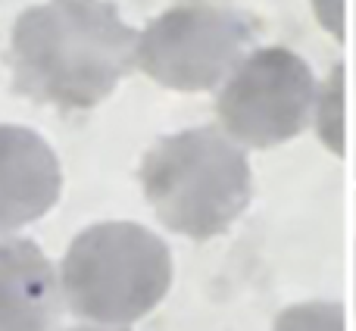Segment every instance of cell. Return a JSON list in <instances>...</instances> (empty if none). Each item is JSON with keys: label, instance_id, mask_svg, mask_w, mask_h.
<instances>
[{"label": "cell", "instance_id": "obj_10", "mask_svg": "<svg viewBox=\"0 0 356 331\" xmlns=\"http://www.w3.org/2000/svg\"><path fill=\"white\" fill-rule=\"evenodd\" d=\"M66 331H125V328H91V325H81V328H66Z\"/></svg>", "mask_w": 356, "mask_h": 331}, {"label": "cell", "instance_id": "obj_3", "mask_svg": "<svg viewBox=\"0 0 356 331\" xmlns=\"http://www.w3.org/2000/svg\"><path fill=\"white\" fill-rule=\"evenodd\" d=\"M60 288L81 319L131 325L169 294L172 253L138 222H97L69 244Z\"/></svg>", "mask_w": 356, "mask_h": 331}, {"label": "cell", "instance_id": "obj_1", "mask_svg": "<svg viewBox=\"0 0 356 331\" xmlns=\"http://www.w3.org/2000/svg\"><path fill=\"white\" fill-rule=\"evenodd\" d=\"M138 31L110 0H47L13 25V91L60 110H91L135 69Z\"/></svg>", "mask_w": 356, "mask_h": 331}, {"label": "cell", "instance_id": "obj_5", "mask_svg": "<svg viewBox=\"0 0 356 331\" xmlns=\"http://www.w3.org/2000/svg\"><path fill=\"white\" fill-rule=\"evenodd\" d=\"M316 104V79L288 47H259L238 63L216 100L222 131L247 147L297 138Z\"/></svg>", "mask_w": 356, "mask_h": 331}, {"label": "cell", "instance_id": "obj_9", "mask_svg": "<svg viewBox=\"0 0 356 331\" xmlns=\"http://www.w3.org/2000/svg\"><path fill=\"white\" fill-rule=\"evenodd\" d=\"M341 79H344V69H334L332 75V85H325V91H322L319 97V131H322V141L332 144L334 154H341L344 150V141H341V135H344V119H341V110H344V94H341Z\"/></svg>", "mask_w": 356, "mask_h": 331}, {"label": "cell", "instance_id": "obj_8", "mask_svg": "<svg viewBox=\"0 0 356 331\" xmlns=\"http://www.w3.org/2000/svg\"><path fill=\"white\" fill-rule=\"evenodd\" d=\"M272 331H344V307L328 300H309L288 307Z\"/></svg>", "mask_w": 356, "mask_h": 331}, {"label": "cell", "instance_id": "obj_4", "mask_svg": "<svg viewBox=\"0 0 356 331\" xmlns=\"http://www.w3.org/2000/svg\"><path fill=\"white\" fill-rule=\"evenodd\" d=\"M257 22L225 6H172L138 35L135 66L172 91H209L238 69Z\"/></svg>", "mask_w": 356, "mask_h": 331}, {"label": "cell", "instance_id": "obj_2", "mask_svg": "<svg viewBox=\"0 0 356 331\" xmlns=\"http://www.w3.org/2000/svg\"><path fill=\"white\" fill-rule=\"evenodd\" d=\"M138 175L156 219L194 241L228 232L253 197L247 154L213 125L160 138Z\"/></svg>", "mask_w": 356, "mask_h": 331}, {"label": "cell", "instance_id": "obj_7", "mask_svg": "<svg viewBox=\"0 0 356 331\" xmlns=\"http://www.w3.org/2000/svg\"><path fill=\"white\" fill-rule=\"evenodd\" d=\"M60 319V282L29 238H0V331H50Z\"/></svg>", "mask_w": 356, "mask_h": 331}, {"label": "cell", "instance_id": "obj_6", "mask_svg": "<svg viewBox=\"0 0 356 331\" xmlns=\"http://www.w3.org/2000/svg\"><path fill=\"white\" fill-rule=\"evenodd\" d=\"M63 169L54 147L25 125H0V234L56 207Z\"/></svg>", "mask_w": 356, "mask_h": 331}]
</instances>
